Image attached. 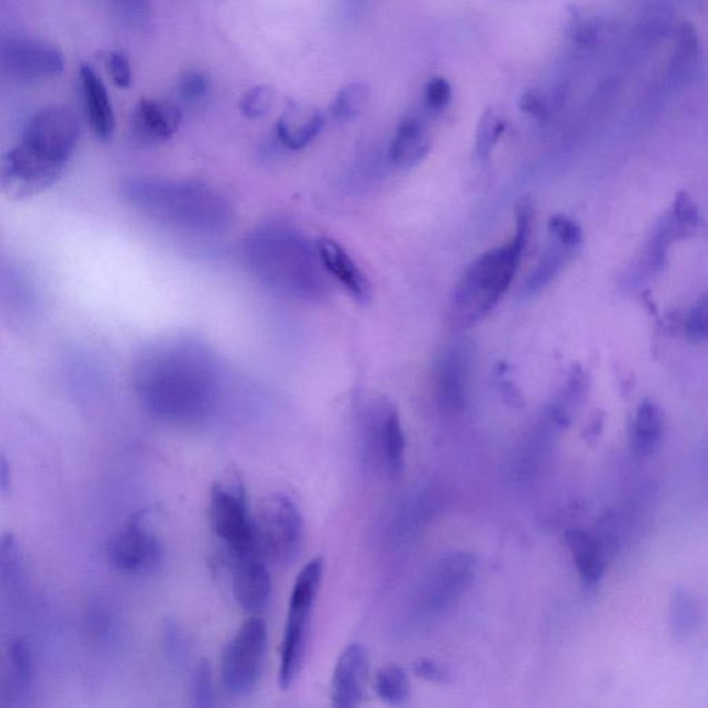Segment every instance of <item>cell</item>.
<instances>
[{
	"label": "cell",
	"instance_id": "cell-1",
	"mask_svg": "<svg viewBox=\"0 0 708 708\" xmlns=\"http://www.w3.org/2000/svg\"><path fill=\"white\" fill-rule=\"evenodd\" d=\"M81 122L71 107L56 104L38 111L19 143L0 158V189L26 200L52 187L76 152Z\"/></svg>",
	"mask_w": 708,
	"mask_h": 708
},
{
	"label": "cell",
	"instance_id": "cell-2",
	"mask_svg": "<svg viewBox=\"0 0 708 708\" xmlns=\"http://www.w3.org/2000/svg\"><path fill=\"white\" fill-rule=\"evenodd\" d=\"M531 217L530 202L520 201L512 240L481 255L462 275L450 302L452 331L460 332L478 325L506 296L528 246Z\"/></svg>",
	"mask_w": 708,
	"mask_h": 708
},
{
	"label": "cell",
	"instance_id": "cell-3",
	"mask_svg": "<svg viewBox=\"0 0 708 708\" xmlns=\"http://www.w3.org/2000/svg\"><path fill=\"white\" fill-rule=\"evenodd\" d=\"M136 389L141 403L162 421L192 425L212 410L213 396L206 379L178 372L161 353L147 355L136 371Z\"/></svg>",
	"mask_w": 708,
	"mask_h": 708
},
{
	"label": "cell",
	"instance_id": "cell-4",
	"mask_svg": "<svg viewBox=\"0 0 708 708\" xmlns=\"http://www.w3.org/2000/svg\"><path fill=\"white\" fill-rule=\"evenodd\" d=\"M325 562L321 558L311 559L305 566L293 585L282 639L279 685L290 689L302 670L306 650H308L311 615L319 595Z\"/></svg>",
	"mask_w": 708,
	"mask_h": 708
},
{
	"label": "cell",
	"instance_id": "cell-5",
	"mask_svg": "<svg viewBox=\"0 0 708 708\" xmlns=\"http://www.w3.org/2000/svg\"><path fill=\"white\" fill-rule=\"evenodd\" d=\"M255 547L265 560L290 565L302 548L303 518L297 502L286 495L265 498L253 517Z\"/></svg>",
	"mask_w": 708,
	"mask_h": 708
},
{
	"label": "cell",
	"instance_id": "cell-6",
	"mask_svg": "<svg viewBox=\"0 0 708 708\" xmlns=\"http://www.w3.org/2000/svg\"><path fill=\"white\" fill-rule=\"evenodd\" d=\"M208 518L213 535L225 544L228 558L257 549L253 517L249 512L247 492L240 478L228 476L213 483Z\"/></svg>",
	"mask_w": 708,
	"mask_h": 708
},
{
	"label": "cell",
	"instance_id": "cell-7",
	"mask_svg": "<svg viewBox=\"0 0 708 708\" xmlns=\"http://www.w3.org/2000/svg\"><path fill=\"white\" fill-rule=\"evenodd\" d=\"M268 627L260 619H251L241 626L226 645L220 661L222 685L233 698L251 695L262 677Z\"/></svg>",
	"mask_w": 708,
	"mask_h": 708
},
{
	"label": "cell",
	"instance_id": "cell-8",
	"mask_svg": "<svg viewBox=\"0 0 708 708\" xmlns=\"http://www.w3.org/2000/svg\"><path fill=\"white\" fill-rule=\"evenodd\" d=\"M361 446L377 471L399 476L405 469L406 435L396 407L388 400L368 405L361 417Z\"/></svg>",
	"mask_w": 708,
	"mask_h": 708
},
{
	"label": "cell",
	"instance_id": "cell-9",
	"mask_svg": "<svg viewBox=\"0 0 708 708\" xmlns=\"http://www.w3.org/2000/svg\"><path fill=\"white\" fill-rule=\"evenodd\" d=\"M64 64V56L52 43L30 37H0V72L14 81L59 76Z\"/></svg>",
	"mask_w": 708,
	"mask_h": 708
},
{
	"label": "cell",
	"instance_id": "cell-10",
	"mask_svg": "<svg viewBox=\"0 0 708 708\" xmlns=\"http://www.w3.org/2000/svg\"><path fill=\"white\" fill-rule=\"evenodd\" d=\"M476 559L468 552H455L441 558L419 590V605L425 614L440 615L460 599L471 586Z\"/></svg>",
	"mask_w": 708,
	"mask_h": 708
},
{
	"label": "cell",
	"instance_id": "cell-11",
	"mask_svg": "<svg viewBox=\"0 0 708 708\" xmlns=\"http://www.w3.org/2000/svg\"><path fill=\"white\" fill-rule=\"evenodd\" d=\"M147 509L136 512L107 544V555L114 568L139 574L156 568L162 558L160 538L146 529Z\"/></svg>",
	"mask_w": 708,
	"mask_h": 708
},
{
	"label": "cell",
	"instance_id": "cell-12",
	"mask_svg": "<svg viewBox=\"0 0 708 708\" xmlns=\"http://www.w3.org/2000/svg\"><path fill=\"white\" fill-rule=\"evenodd\" d=\"M228 559L238 605L252 614L263 610L270 600L271 579L262 555L253 549Z\"/></svg>",
	"mask_w": 708,
	"mask_h": 708
},
{
	"label": "cell",
	"instance_id": "cell-13",
	"mask_svg": "<svg viewBox=\"0 0 708 708\" xmlns=\"http://www.w3.org/2000/svg\"><path fill=\"white\" fill-rule=\"evenodd\" d=\"M370 661L365 647L349 645L339 656L332 674L331 700L339 708H353L361 705L367 692Z\"/></svg>",
	"mask_w": 708,
	"mask_h": 708
},
{
	"label": "cell",
	"instance_id": "cell-14",
	"mask_svg": "<svg viewBox=\"0 0 708 708\" xmlns=\"http://www.w3.org/2000/svg\"><path fill=\"white\" fill-rule=\"evenodd\" d=\"M469 356L463 348L447 349L436 367V396L441 409L458 412L466 409Z\"/></svg>",
	"mask_w": 708,
	"mask_h": 708
},
{
	"label": "cell",
	"instance_id": "cell-15",
	"mask_svg": "<svg viewBox=\"0 0 708 708\" xmlns=\"http://www.w3.org/2000/svg\"><path fill=\"white\" fill-rule=\"evenodd\" d=\"M181 124V111L171 101L143 98L132 114V133L144 143L171 139Z\"/></svg>",
	"mask_w": 708,
	"mask_h": 708
},
{
	"label": "cell",
	"instance_id": "cell-16",
	"mask_svg": "<svg viewBox=\"0 0 708 708\" xmlns=\"http://www.w3.org/2000/svg\"><path fill=\"white\" fill-rule=\"evenodd\" d=\"M79 87H81L84 114L96 138L103 141L110 140L116 130V114L103 79L92 66L82 64L79 68Z\"/></svg>",
	"mask_w": 708,
	"mask_h": 708
},
{
	"label": "cell",
	"instance_id": "cell-17",
	"mask_svg": "<svg viewBox=\"0 0 708 708\" xmlns=\"http://www.w3.org/2000/svg\"><path fill=\"white\" fill-rule=\"evenodd\" d=\"M325 122V116L316 107L291 101L277 121V138L288 150H303L320 134Z\"/></svg>",
	"mask_w": 708,
	"mask_h": 708
},
{
	"label": "cell",
	"instance_id": "cell-18",
	"mask_svg": "<svg viewBox=\"0 0 708 708\" xmlns=\"http://www.w3.org/2000/svg\"><path fill=\"white\" fill-rule=\"evenodd\" d=\"M317 252L321 263L336 279L341 282L350 296L359 303H367L371 298V285L359 266L347 252L341 243L331 238L317 241Z\"/></svg>",
	"mask_w": 708,
	"mask_h": 708
},
{
	"label": "cell",
	"instance_id": "cell-19",
	"mask_svg": "<svg viewBox=\"0 0 708 708\" xmlns=\"http://www.w3.org/2000/svg\"><path fill=\"white\" fill-rule=\"evenodd\" d=\"M566 546L570 549L581 580L595 586L602 579L609 547L598 532L574 529L566 532Z\"/></svg>",
	"mask_w": 708,
	"mask_h": 708
},
{
	"label": "cell",
	"instance_id": "cell-20",
	"mask_svg": "<svg viewBox=\"0 0 708 708\" xmlns=\"http://www.w3.org/2000/svg\"><path fill=\"white\" fill-rule=\"evenodd\" d=\"M429 150L430 139L423 123L417 118H406L390 144V160L400 168H411L421 162Z\"/></svg>",
	"mask_w": 708,
	"mask_h": 708
},
{
	"label": "cell",
	"instance_id": "cell-21",
	"mask_svg": "<svg viewBox=\"0 0 708 708\" xmlns=\"http://www.w3.org/2000/svg\"><path fill=\"white\" fill-rule=\"evenodd\" d=\"M665 418L660 406L655 400H644L639 405L634 421L632 443L634 451L639 457L654 456L661 445Z\"/></svg>",
	"mask_w": 708,
	"mask_h": 708
},
{
	"label": "cell",
	"instance_id": "cell-22",
	"mask_svg": "<svg viewBox=\"0 0 708 708\" xmlns=\"http://www.w3.org/2000/svg\"><path fill=\"white\" fill-rule=\"evenodd\" d=\"M575 253L576 249L566 247L562 242L551 237V242H549L546 252L542 253L540 262L532 270L529 279L526 280V293L532 296V293L540 292L544 288L551 285Z\"/></svg>",
	"mask_w": 708,
	"mask_h": 708
},
{
	"label": "cell",
	"instance_id": "cell-23",
	"mask_svg": "<svg viewBox=\"0 0 708 708\" xmlns=\"http://www.w3.org/2000/svg\"><path fill=\"white\" fill-rule=\"evenodd\" d=\"M32 681V656L30 647L22 639H14L9 645L6 657V670L3 678L4 694L16 696L24 694Z\"/></svg>",
	"mask_w": 708,
	"mask_h": 708
},
{
	"label": "cell",
	"instance_id": "cell-24",
	"mask_svg": "<svg viewBox=\"0 0 708 708\" xmlns=\"http://www.w3.org/2000/svg\"><path fill=\"white\" fill-rule=\"evenodd\" d=\"M588 392V377L580 366L570 371L568 385L552 405L551 419L559 428H568L577 409L585 403Z\"/></svg>",
	"mask_w": 708,
	"mask_h": 708
},
{
	"label": "cell",
	"instance_id": "cell-25",
	"mask_svg": "<svg viewBox=\"0 0 708 708\" xmlns=\"http://www.w3.org/2000/svg\"><path fill=\"white\" fill-rule=\"evenodd\" d=\"M699 604L692 594L684 588L674 591L670 604V626L674 636L685 639L694 634L699 626Z\"/></svg>",
	"mask_w": 708,
	"mask_h": 708
},
{
	"label": "cell",
	"instance_id": "cell-26",
	"mask_svg": "<svg viewBox=\"0 0 708 708\" xmlns=\"http://www.w3.org/2000/svg\"><path fill=\"white\" fill-rule=\"evenodd\" d=\"M376 692L378 698L390 706H403L410 700V679L403 668L389 665L376 674Z\"/></svg>",
	"mask_w": 708,
	"mask_h": 708
},
{
	"label": "cell",
	"instance_id": "cell-27",
	"mask_svg": "<svg viewBox=\"0 0 708 708\" xmlns=\"http://www.w3.org/2000/svg\"><path fill=\"white\" fill-rule=\"evenodd\" d=\"M370 100V89L365 82L345 84L332 101L331 114L339 122L353 121L366 110Z\"/></svg>",
	"mask_w": 708,
	"mask_h": 708
},
{
	"label": "cell",
	"instance_id": "cell-28",
	"mask_svg": "<svg viewBox=\"0 0 708 708\" xmlns=\"http://www.w3.org/2000/svg\"><path fill=\"white\" fill-rule=\"evenodd\" d=\"M699 56L700 43L698 32H696L692 24L685 22V24L679 28L677 50L676 54H674V68H676V72L681 73L682 77H687L696 67Z\"/></svg>",
	"mask_w": 708,
	"mask_h": 708
},
{
	"label": "cell",
	"instance_id": "cell-29",
	"mask_svg": "<svg viewBox=\"0 0 708 708\" xmlns=\"http://www.w3.org/2000/svg\"><path fill=\"white\" fill-rule=\"evenodd\" d=\"M507 123L495 110H486L480 118L478 132H476V152L479 157L489 156L501 139Z\"/></svg>",
	"mask_w": 708,
	"mask_h": 708
},
{
	"label": "cell",
	"instance_id": "cell-30",
	"mask_svg": "<svg viewBox=\"0 0 708 708\" xmlns=\"http://www.w3.org/2000/svg\"><path fill=\"white\" fill-rule=\"evenodd\" d=\"M273 103V88L270 84H257L241 96L240 111L248 119H258L269 114Z\"/></svg>",
	"mask_w": 708,
	"mask_h": 708
},
{
	"label": "cell",
	"instance_id": "cell-31",
	"mask_svg": "<svg viewBox=\"0 0 708 708\" xmlns=\"http://www.w3.org/2000/svg\"><path fill=\"white\" fill-rule=\"evenodd\" d=\"M21 551L20 544L13 532L0 536V579L14 581L20 576Z\"/></svg>",
	"mask_w": 708,
	"mask_h": 708
},
{
	"label": "cell",
	"instance_id": "cell-32",
	"mask_svg": "<svg viewBox=\"0 0 708 708\" xmlns=\"http://www.w3.org/2000/svg\"><path fill=\"white\" fill-rule=\"evenodd\" d=\"M549 235L571 249H579L585 241V231L575 219L566 215H555L548 222Z\"/></svg>",
	"mask_w": 708,
	"mask_h": 708
},
{
	"label": "cell",
	"instance_id": "cell-33",
	"mask_svg": "<svg viewBox=\"0 0 708 708\" xmlns=\"http://www.w3.org/2000/svg\"><path fill=\"white\" fill-rule=\"evenodd\" d=\"M121 20L133 30H143L151 21V0H114Z\"/></svg>",
	"mask_w": 708,
	"mask_h": 708
},
{
	"label": "cell",
	"instance_id": "cell-34",
	"mask_svg": "<svg viewBox=\"0 0 708 708\" xmlns=\"http://www.w3.org/2000/svg\"><path fill=\"white\" fill-rule=\"evenodd\" d=\"M178 90L185 103H201L209 92V79L206 73L198 70L185 71L179 78Z\"/></svg>",
	"mask_w": 708,
	"mask_h": 708
},
{
	"label": "cell",
	"instance_id": "cell-35",
	"mask_svg": "<svg viewBox=\"0 0 708 708\" xmlns=\"http://www.w3.org/2000/svg\"><path fill=\"white\" fill-rule=\"evenodd\" d=\"M192 699L197 707L215 705L212 668L207 660H202L197 667L195 684H192Z\"/></svg>",
	"mask_w": 708,
	"mask_h": 708
},
{
	"label": "cell",
	"instance_id": "cell-36",
	"mask_svg": "<svg viewBox=\"0 0 708 708\" xmlns=\"http://www.w3.org/2000/svg\"><path fill=\"white\" fill-rule=\"evenodd\" d=\"M600 32V26L594 16L582 13V11H574L571 13L569 36L574 41L581 44H591L597 41Z\"/></svg>",
	"mask_w": 708,
	"mask_h": 708
},
{
	"label": "cell",
	"instance_id": "cell-37",
	"mask_svg": "<svg viewBox=\"0 0 708 708\" xmlns=\"http://www.w3.org/2000/svg\"><path fill=\"white\" fill-rule=\"evenodd\" d=\"M452 89L449 81L443 77L430 78L425 84L423 100L425 106L430 111L445 110L451 103Z\"/></svg>",
	"mask_w": 708,
	"mask_h": 708
},
{
	"label": "cell",
	"instance_id": "cell-38",
	"mask_svg": "<svg viewBox=\"0 0 708 708\" xmlns=\"http://www.w3.org/2000/svg\"><path fill=\"white\" fill-rule=\"evenodd\" d=\"M106 67L118 88L128 89L133 82L132 64L121 50H110L106 54Z\"/></svg>",
	"mask_w": 708,
	"mask_h": 708
},
{
	"label": "cell",
	"instance_id": "cell-39",
	"mask_svg": "<svg viewBox=\"0 0 708 708\" xmlns=\"http://www.w3.org/2000/svg\"><path fill=\"white\" fill-rule=\"evenodd\" d=\"M685 332L690 343L700 345L707 339V298L704 297L690 309Z\"/></svg>",
	"mask_w": 708,
	"mask_h": 708
},
{
	"label": "cell",
	"instance_id": "cell-40",
	"mask_svg": "<svg viewBox=\"0 0 708 708\" xmlns=\"http://www.w3.org/2000/svg\"><path fill=\"white\" fill-rule=\"evenodd\" d=\"M412 672L423 681L432 684H449L451 676L440 662L421 657L412 662Z\"/></svg>",
	"mask_w": 708,
	"mask_h": 708
},
{
	"label": "cell",
	"instance_id": "cell-41",
	"mask_svg": "<svg viewBox=\"0 0 708 708\" xmlns=\"http://www.w3.org/2000/svg\"><path fill=\"white\" fill-rule=\"evenodd\" d=\"M519 109L537 121H546L549 117V104L546 96L540 90L530 89L519 100Z\"/></svg>",
	"mask_w": 708,
	"mask_h": 708
},
{
	"label": "cell",
	"instance_id": "cell-42",
	"mask_svg": "<svg viewBox=\"0 0 708 708\" xmlns=\"http://www.w3.org/2000/svg\"><path fill=\"white\" fill-rule=\"evenodd\" d=\"M11 489V468L8 456L0 450V495H9Z\"/></svg>",
	"mask_w": 708,
	"mask_h": 708
},
{
	"label": "cell",
	"instance_id": "cell-43",
	"mask_svg": "<svg viewBox=\"0 0 708 708\" xmlns=\"http://www.w3.org/2000/svg\"><path fill=\"white\" fill-rule=\"evenodd\" d=\"M501 393L509 405L522 406V396H520L519 390L515 388L511 381H502Z\"/></svg>",
	"mask_w": 708,
	"mask_h": 708
}]
</instances>
